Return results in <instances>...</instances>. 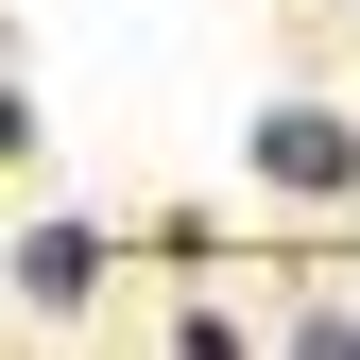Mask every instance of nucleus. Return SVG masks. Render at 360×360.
<instances>
[{
    "label": "nucleus",
    "mask_w": 360,
    "mask_h": 360,
    "mask_svg": "<svg viewBox=\"0 0 360 360\" xmlns=\"http://www.w3.org/2000/svg\"><path fill=\"white\" fill-rule=\"evenodd\" d=\"M257 172H275L292 206H326V189H360V120L343 103H275L257 120Z\"/></svg>",
    "instance_id": "obj_1"
},
{
    "label": "nucleus",
    "mask_w": 360,
    "mask_h": 360,
    "mask_svg": "<svg viewBox=\"0 0 360 360\" xmlns=\"http://www.w3.org/2000/svg\"><path fill=\"white\" fill-rule=\"evenodd\" d=\"M103 257H120L103 223H34V240H18V309H34V326H69V309L103 292Z\"/></svg>",
    "instance_id": "obj_2"
}]
</instances>
